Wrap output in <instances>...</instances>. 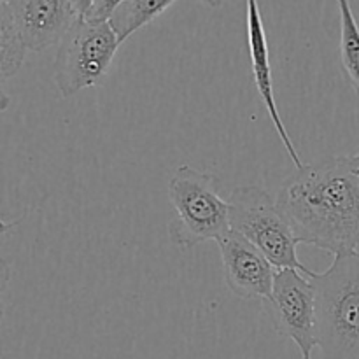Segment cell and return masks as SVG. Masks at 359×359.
<instances>
[{
  "label": "cell",
  "mask_w": 359,
  "mask_h": 359,
  "mask_svg": "<svg viewBox=\"0 0 359 359\" xmlns=\"http://www.w3.org/2000/svg\"><path fill=\"white\" fill-rule=\"evenodd\" d=\"M340 62L359 98V25L349 2L340 0Z\"/></svg>",
  "instance_id": "cell-12"
},
{
  "label": "cell",
  "mask_w": 359,
  "mask_h": 359,
  "mask_svg": "<svg viewBox=\"0 0 359 359\" xmlns=\"http://www.w3.org/2000/svg\"><path fill=\"white\" fill-rule=\"evenodd\" d=\"M23 39L14 25L7 0L0 2V83L6 93V81L20 72L27 53Z\"/></svg>",
  "instance_id": "cell-11"
},
{
  "label": "cell",
  "mask_w": 359,
  "mask_h": 359,
  "mask_svg": "<svg viewBox=\"0 0 359 359\" xmlns=\"http://www.w3.org/2000/svg\"><path fill=\"white\" fill-rule=\"evenodd\" d=\"M276 200L300 244L333 256L358 251L359 168L351 156H332L297 168Z\"/></svg>",
  "instance_id": "cell-1"
},
{
  "label": "cell",
  "mask_w": 359,
  "mask_h": 359,
  "mask_svg": "<svg viewBox=\"0 0 359 359\" xmlns=\"http://www.w3.org/2000/svg\"><path fill=\"white\" fill-rule=\"evenodd\" d=\"M316 290L321 359H359V251L335 256L325 272H309Z\"/></svg>",
  "instance_id": "cell-2"
},
{
  "label": "cell",
  "mask_w": 359,
  "mask_h": 359,
  "mask_svg": "<svg viewBox=\"0 0 359 359\" xmlns=\"http://www.w3.org/2000/svg\"><path fill=\"white\" fill-rule=\"evenodd\" d=\"M351 161H353V163L359 168V153L358 154H353V156H351Z\"/></svg>",
  "instance_id": "cell-14"
},
{
  "label": "cell",
  "mask_w": 359,
  "mask_h": 359,
  "mask_svg": "<svg viewBox=\"0 0 359 359\" xmlns=\"http://www.w3.org/2000/svg\"><path fill=\"white\" fill-rule=\"evenodd\" d=\"M248 44L256 90H258L259 97H262L263 104H265L270 121H272L284 149L287 151L290 158L293 160L294 167L302 168L305 163L302 161L300 154H298L297 147H294V142L291 140L290 133H287L286 125H284L283 118H280L279 107H277L276 91H273L272 65H270L269 39H266L265 25H263L262 13H259V6L256 0H249L248 2Z\"/></svg>",
  "instance_id": "cell-9"
},
{
  "label": "cell",
  "mask_w": 359,
  "mask_h": 359,
  "mask_svg": "<svg viewBox=\"0 0 359 359\" xmlns=\"http://www.w3.org/2000/svg\"><path fill=\"white\" fill-rule=\"evenodd\" d=\"M174 4V0H123L119 2L109 21L112 32L118 37L119 46L126 39L132 37L137 30L156 20Z\"/></svg>",
  "instance_id": "cell-10"
},
{
  "label": "cell",
  "mask_w": 359,
  "mask_h": 359,
  "mask_svg": "<svg viewBox=\"0 0 359 359\" xmlns=\"http://www.w3.org/2000/svg\"><path fill=\"white\" fill-rule=\"evenodd\" d=\"M7 4L25 46L34 53L60 46L79 20L77 0H7Z\"/></svg>",
  "instance_id": "cell-8"
},
{
  "label": "cell",
  "mask_w": 359,
  "mask_h": 359,
  "mask_svg": "<svg viewBox=\"0 0 359 359\" xmlns=\"http://www.w3.org/2000/svg\"><path fill=\"white\" fill-rule=\"evenodd\" d=\"M168 200L174 217L168 237L182 251L219 241L230 228V203L221 195L219 179L209 172L182 165L168 181Z\"/></svg>",
  "instance_id": "cell-3"
},
{
  "label": "cell",
  "mask_w": 359,
  "mask_h": 359,
  "mask_svg": "<svg viewBox=\"0 0 359 359\" xmlns=\"http://www.w3.org/2000/svg\"><path fill=\"white\" fill-rule=\"evenodd\" d=\"M263 307L277 335L293 340L302 359H312V351L318 347V321L311 279L300 270H277L272 293L263 300Z\"/></svg>",
  "instance_id": "cell-6"
},
{
  "label": "cell",
  "mask_w": 359,
  "mask_h": 359,
  "mask_svg": "<svg viewBox=\"0 0 359 359\" xmlns=\"http://www.w3.org/2000/svg\"><path fill=\"white\" fill-rule=\"evenodd\" d=\"M224 283L235 297L242 300H265L276 280V266L249 241L230 230L217 241Z\"/></svg>",
  "instance_id": "cell-7"
},
{
  "label": "cell",
  "mask_w": 359,
  "mask_h": 359,
  "mask_svg": "<svg viewBox=\"0 0 359 359\" xmlns=\"http://www.w3.org/2000/svg\"><path fill=\"white\" fill-rule=\"evenodd\" d=\"M119 0H77L79 20L88 23H109Z\"/></svg>",
  "instance_id": "cell-13"
},
{
  "label": "cell",
  "mask_w": 359,
  "mask_h": 359,
  "mask_svg": "<svg viewBox=\"0 0 359 359\" xmlns=\"http://www.w3.org/2000/svg\"><path fill=\"white\" fill-rule=\"evenodd\" d=\"M230 228L251 242L276 270L294 269L309 276L311 270L298 259V238L277 207V200L256 184L238 186L230 198Z\"/></svg>",
  "instance_id": "cell-4"
},
{
  "label": "cell",
  "mask_w": 359,
  "mask_h": 359,
  "mask_svg": "<svg viewBox=\"0 0 359 359\" xmlns=\"http://www.w3.org/2000/svg\"><path fill=\"white\" fill-rule=\"evenodd\" d=\"M118 48L111 25L77 20L56 51L55 84L62 97L70 98L100 83Z\"/></svg>",
  "instance_id": "cell-5"
}]
</instances>
